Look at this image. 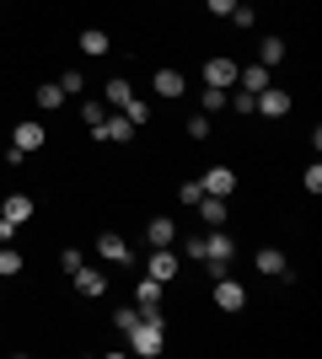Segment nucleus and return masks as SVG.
Wrapping results in <instances>:
<instances>
[{
    "mask_svg": "<svg viewBox=\"0 0 322 359\" xmlns=\"http://www.w3.org/2000/svg\"><path fill=\"white\" fill-rule=\"evenodd\" d=\"M129 348H135L140 359H156L161 348H167V327H161L156 316H140V327L129 332Z\"/></svg>",
    "mask_w": 322,
    "mask_h": 359,
    "instance_id": "f257e3e1",
    "label": "nucleus"
},
{
    "mask_svg": "<svg viewBox=\"0 0 322 359\" xmlns=\"http://www.w3.org/2000/svg\"><path fill=\"white\" fill-rule=\"evenodd\" d=\"M231 252H236V247H231V236L220 231V225H215L210 236H204V269H210L215 279H220V273L231 269Z\"/></svg>",
    "mask_w": 322,
    "mask_h": 359,
    "instance_id": "f03ea898",
    "label": "nucleus"
},
{
    "mask_svg": "<svg viewBox=\"0 0 322 359\" xmlns=\"http://www.w3.org/2000/svg\"><path fill=\"white\" fill-rule=\"evenodd\" d=\"M253 113H263V118H285V113H290V91H285V86H263L258 97H253Z\"/></svg>",
    "mask_w": 322,
    "mask_h": 359,
    "instance_id": "7ed1b4c3",
    "label": "nucleus"
},
{
    "mask_svg": "<svg viewBox=\"0 0 322 359\" xmlns=\"http://www.w3.org/2000/svg\"><path fill=\"white\" fill-rule=\"evenodd\" d=\"M145 273H151L156 285H167V279H177V252H172V247H156V252L145 257Z\"/></svg>",
    "mask_w": 322,
    "mask_h": 359,
    "instance_id": "20e7f679",
    "label": "nucleus"
},
{
    "mask_svg": "<svg viewBox=\"0 0 322 359\" xmlns=\"http://www.w3.org/2000/svg\"><path fill=\"white\" fill-rule=\"evenodd\" d=\"M135 300H140V306H135L140 316H156V322H161V285H156L151 273H145V279L135 285Z\"/></svg>",
    "mask_w": 322,
    "mask_h": 359,
    "instance_id": "39448f33",
    "label": "nucleus"
},
{
    "mask_svg": "<svg viewBox=\"0 0 322 359\" xmlns=\"http://www.w3.org/2000/svg\"><path fill=\"white\" fill-rule=\"evenodd\" d=\"M43 123H38V118H22V123H16V129H11V145L16 150H27V156H32V150H43Z\"/></svg>",
    "mask_w": 322,
    "mask_h": 359,
    "instance_id": "423d86ee",
    "label": "nucleus"
},
{
    "mask_svg": "<svg viewBox=\"0 0 322 359\" xmlns=\"http://www.w3.org/2000/svg\"><path fill=\"white\" fill-rule=\"evenodd\" d=\"M215 306H220V311H242V306H247V290L236 285V279L220 273V279H215Z\"/></svg>",
    "mask_w": 322,
    "mask_h": 359,
    "instance_id": "0eeeda50",
    "label": "nucleus"
},
{
    "mask_svg": "<svg viewBox=\"0 0 322 359\" xmlns=\"http://www.w3.org/2000/svg\"><path fill=\"white\" fill-rule=\"evenodd\" d=\"M199 182H204V194H215V198H231V194H236V172H231V166H210Z\"/></svg>",
    "mask_w": 322,
    "mask_h": 359,
    "instance_id": "6e6552de",
    "label": "nucleus"
},
{
    "mask_svg": "<svg viewBox=\"0 0 322 359\" xmlns=\"http://www.w3.org/2000/svg\"><path fill=\"white\" fill-rule=\"evenodd\" d=\"M97 252H102L107 263H119V269H123V263H135V252H129V241H123L119 231H107V236H97Z\"/></svg>",
    "mask_w": 322,
    "mask_h": 359,
    "instance_id": "1a4fd4ad",
    "label": "nucleus"
},
{
    "mask_svg": "<svg viewBox=\"0 0 322 359\" xmlns=\"http://www.w3.org/2000/svg\"><path fill=\"white\" fill-rule=\"evenodd\" d=\"M236 70H242V65H236V60H220V54L204 60V81H210V86H236Z\"/></svg>",
    "mask_w": 322,
    "mask_h": 359,
    "instance_id": "9d476101",
    "label": "nucleus"
},
{
    "mask_svg": "<svg viewBox=\"0 0 322 359\" xmlns=\"http://www.w3.org/2000/svg\"><path fill=\"white\" fill-rule=\"evenodd\" d=\"M253 263H258V273H263V279H285V273H290V263H285V252H279V247H263V252L253 257Z\"/></svg>",
    "mask_w": 322,
    "mask_h": 359,
    "instance_id": "9b49d317",
    "label": "nucleus"
},
{
    "mask_svg": "<svg viewBox=\"0 0 322 359\" xmlns=\"http://www.w3.org/2000/svg\"><path fill=\"white\" fill-rule=\"evenodd\" d=\"M135 135H140V129H135L129 118H123V113H107V118H102V129H97V140H119V145H123V140H135Z\"/></svg>",
    "mask_w": 322,
    "mask_h": 359,
    "instance_id": "f8f14e48",
    "label": "nucleus"
},
{
    "mask_svg": "<svg viewBox=\"0 0 322 359\" xmlns=\"http://www.w3.org/2000/svg\"><path fill=\"white\" fill-rule=\"evenodd\" d=\"M0 220H6V225H27L32 220V198L27 194H11L6 204H0Z\"/></svg>",
    "mask_w": 322,
    "mask_h": 359,
    "instance_id": "ddd939ff",
    "label": "nucleus"
},
{
    "mask_svg": "<svg viewBox=\"0 0 322 359\" xmlns=\"http://www.w3.org/2000/svg\"><path fill=\"white\" fill-rule=\"evenodd\" d=\"M70 279H76V290H81V295H107V279H102L97 269H86V263H81V269L70 273Z\"/></svg>",
    "mask_w": 322,
    "mask_h": 359,
    "instance_id": "4468645a",
    "label": "nucleus"
},
{
    "mask_svg": "<svg viewBox=\"0 0 322 359\" xmlns=\"http://www.w3.org/2000/svg\"><path fill=\"white\" fill-rule=\"evenodd\" d=\"M236 86H242V91H253V97H258V91L269 86V65H247V70H236Z\"/></svg>",
    "mask_w": 322,
    "mask_h": 359,
    "instance_id": "2eb2a0df",
    "label": "nucleus"
},
{
    "mask_svg": "<svg viewBox=\"0 0 322 359\" xmlns=\"http://www.w3.org/2000/svg\"><path fill=\"white\" fill-rule=\"evenodd\" d=\"M156 97H183V70H156Z\"/></svg>",
    "mask_w": 322,
    "mask_h": 359,
    "instance_id": "dca6fc26",
    "label": "nucleus"
},
{
    "mask_svg": "<svg viewBox=\"0 0 322 359\" xmlns=\"http://www.w3.org/2000/svg\"><path fill=\"white\" fill-rule=\"evenodd\" d=\"M145 236H151V247H172V236H177V225H172L167 215H156V220L145 225Z\"/></svg>",
    "mask_w": 322,
    "mask_h": 359,
    "instance_id": "f3484780",
    "label": "nucleus"
},
{
    "mask_svg": "<svg viewBox=\"0 0 322 359\" xmlns=\"http://www.w3.org/2000/svg\"><path fill=\"white\" fill-rule=\"evenodd\" d=\"M107 48H113V43H107V32H102V27H86V32H81V54H92V60H102Z\"/></svg>",
    "mask_w": 322,
    "mask_h": 359,
    "instance_id": "a211bd4d",
    "label": "nucleus"
},
{
    "mask_svg": "<svg viewBox=\"0 0 322 359\" xmlns=\"http://www.w3.org/2000/svg\"><path fill=\"white\" fill-rule=\"evenodd\" d=\"M199 215H204V220H210V225H226V198L204 194V198H199Z\"/></svg>",
    "mask_w": 322,
    "mask_h": 359,
    "instance_id": "6ab92c4d",
    "label": "nucleus"
},
{
    "mask_svg": "<svg viewBox=\"0 0 322 359\" xmlns=\"http://www.w3.org/2000/svg\"><path fill=\"white\" fill-rule=\"evenodd\" d=\"M119 113H123V118H129V123H135V129H145V123H151V107L140 102V97H129V102H123Z\"/></svg>",
    "mask_w": 322,
    "mask_h": 359,
    "instance_id": "aec40b11",
    "label": "nucleus"
},
{
    "mask_svg": "<svg viewBox=\"0 0 322 359\" xmlns=\"http://www.w3.org/2000/svg\"><path fill=\"white\" fill-rule=\"evenodd\" d=\"M113 327H119L123 338H129V332L140 327V311H135V306H119V311H113Z\"/></svg>",
    "mask_w": 322,
    "mask_h": 359,
    "instance_id": "412c9836",
    "label": "nucleus"
},
{
    "mask_svg": "<svg viewBox=\"0 0 322 359\" xmlns=\"http://www.w3.org/2000/svg\"><path fill=\"white\" fill-rule=\"evenodd\" d=\"M285 60V43H279V38H263L258 43V65H279Z\"/></svg>",
    "mask_w": 322,
    "mask_h": 359,
    "instance_id": "4be33fe9",
    "label": "nucleus"
},
{
    "mask_svg": "<svg viewBox=\"0 0 322 359\" xmlns=\"http://www.w3.org/2000/svg\"><path fill=\"white\" fill-rule=\"evenodd\" d=\"M129 97H135V86H129V81H107V107H123Z\"/></svg>",
    "mask_w": 322,
    "mask_h": 359,
    "instance_id": "5701e85b",
    "label": "nucleus"
},
{
    "mask_svg": "<svg viewBox=\"0 0 322 359\" xmlns=\"http://www.w3.org/2000/svg\"><path fill=\"white\" fill-rule=\"evenodd\" d=\"M60 102H65V91L54 86V81H48V86H38V107H43V113H54Z\"/></svg>",
    "mask_w": 322,
    "mask_h": 359,
    "instance_id": "b1692460",
    "label": "nucleus"
},
{
    "mask_svg": "<svg viewBox=\"0 0 322 359\" xmlns=\"http://www.w3.org/2000/svg\"><path fill=\"white\" fill-rule=\"evenodd\" d=\"M60 91H65V97H81V91H86V75H81V70H65L60 75Z\"/></svg>",
    "mask_w": 322,
    "mask_h": 359,
    "instance_id": "393cba45",
    "label": "nucleus"
},
{
    "mask_svg": "<svg viewBox=\"0 0 322 359\" xmlns=\"http://www.w3.org/2000/svg\"><path fill=\"white\" fill-rule=\"evenodd\" d=\"M81 118L92 123V135L102 129V118H107V102H81Z\"/></svg>",
    "mask_w": 322,
    "mask_h": 359,
    "instance_id": "a878e982",
    "label": "nucleus"
},
{
    "mask_svg": "<svg viewBox=\"0 0 322 359\" xmlns=\"http://www.w3.org/2000/svg\"><path fill=\"white\" fill-rule=\"evenodd\" d=\"M0 273H6V279L22 273V252H16V247H0Z\"/></svg>",
    "mask_w": 322,
    "mask_h": 359,
    "instance_id": "bb28decb",
    "label": "nucleus"
},
{
    "mask_svg": "<svg viewBox=\"0 0 322 359\" xmlns=\"http://www.w3.org/2000/svg\"><path fill=\"white\" fill-rule=\"evenodd\" d=\"M204 113H220V107H226V86H204Z\"/></svg>",
    "mask_w": 322,
    "mask_h": 359,
    "instance_id": "cd10ccee",
    "label": "nucleus"
},
{
    "mask_svg": "<svg viewBox=\"0 0 322 359\" xmlns=\"http://www.w3.org/2000/svg\"><path fill=\"white\" fill-rule=\"evenodd\" d=\"M188 140H210V113H194V118H188Z\"/></svg>",
    "mask_w": 322,
    "mask_h": 359,
    "instance_id": "c85d7f7f",
    "label": "nucleus"
},
{
    "mask_svg": "<svg viewBox=\"0 0 322 359\" xmlns=\"http://www.w3.org/2000/svg\"><path fill=\"white\" fill-rule=\"evenodd\" d=\"M231 22H236V27H253V22H258V11H253V6H242V0H236V11H231Z\"/></svg>",
    "mask_w": 322,
    "mask_h": 359,
    "instance_id": "c756f323",
    "label": "nucleus"
},
{
    "mask_svg": "<svg viewBox=\"0 0 322 359\" xmlns=\"http://www.w3.org/2000/svg\"><path fill=\"white\" fill-rule=\"evenodd\" d=\"M177 198H183V204H199V198H204V182H183V188H177Z\"/></svg>",
    "mask_w": 322,
    "mask_h": 359,
    "instance_id": "7c9ffc66",
    "label": "nucleus"
},
{
    "mask_svg": "<svg viewBox=\"0 0 322 359\" xmlns=\"http://www.w3.org/2000/svg\"><path fill=\"white\" fill-rule=\"evenodd\" d=\"M81 263H86V257H81V252H76V247H65V252H60V269H65V273H76V269H81Z\"/></svg>",
    "mask_w": 322,
    "mask_h": 359,
    "instance_id": "2f4dec72",
    "label": "nucleus"
},
{
    "mask_svg": "<svg viewBox=\"0 0 322 359\" xmlns=\"http://www.w3.org/2000/svg\"><path fill=\"white\" fill-rule=\"evenodd\" d=\"M301 182H307V194H322V166L311 161V166H307V177H301Z\"/></svg>",
    "mask_w": 322,
    "mask_h": 359,
    "instance_id": "473e14b6",
    "label": "nucleus"
},
{
    "mask_svg": "<svg viewBox=\"0 0 322 359\" xmlns=\"http://www.w3.org/2000/svg\"><path fill=\"white\" fill-rule=\"evenodd\" d=\"M204 6H210L215 16H231V11H236V0H204Z\"/></svg>",
    "mask_w": 322,
    "mask_h": 359,
    "instance_id": "72a5a7b5",
    "label": "nucleus"
}]
</instances>
